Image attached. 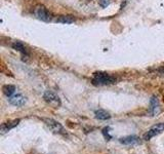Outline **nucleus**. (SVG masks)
<instances>
[{
	"instance_id": "1",
	"label": "nucleus",
	"mask_w": 164,
	"mask_h": 154,
	"mask_svg": "<svg viewBox=\"0 0 164 154\" xmlns=\"http://www.w3.org/2000/svg\"><path fill=\"white\" fill-rule=\"evenodd\" d=\"M91 81L95 85H109L116 81V79L106 72H95Z\"/></svg>"
},
{
	"instance_id": "2",
	"label": "nucleus",
	"mask_w": 164,
	"mask_h": 154,
	"mask_svg": "<svg viewBox=\"0 0 164 154\" xmlns=\"http://www.w3.org/2000/svg\"><path fill=\"white\" fill-rule=\"evenodd\" d=\"M34 13L37 17V19L43 22H50L51 21V13L48 12L47 8L43 5H38L35 7L34 9Z\"/></svg>"
},
{
	"instance_id": "3",
	"label": "nucleus",
	"mask_w": 164,
	"mask_h": 154,
	"mask_svg": "<svg viewBox=\"0 0 164 154\" xmlns=\"http://www.w3.org/2000/svg\"><path fill=\"white\" fill-rule=\"evenodd\" d=\"M43 99L46 103H48L49 105H51L53 107L57 108L61 105V101H59V98L53 93L51 90H46L43 95Z\"/></svg>"
},
{
	"instance_id": "4",
	"label": "nucleus",
	"mask_w": 164,
	"mask_h": 154,
	"mask_svg": "<svg viewBox=\"0 0 164 154\" xmlns=\"http://www.w3.org/2000/svg\"><path fill=\"white\" fill-rule=\"evenodd\" d=\"M164 131V123H157L155 124L154 126H152L150 130H149L146 134L144 135V140H150L155 136H158L159 134H161Z\"/></svg>"
},
{
	"instance_id": "5",
	"label": "nucleus",
	"mask_w": 164,
	"mask_h": 154,
	"mask_svg": "<svg viewBox=\"0 0 164 154\" xmlns=\"http://www.w3.org/2000/svg\"><path fill=\"white\" fill-rule=\"evenodd\" d=\"M43 120H44V122H45V124L47 126V127L49 128V130L53 131V133L61 134V133H63V131H64V128H63L62 124L59 122H58V121H55V120L51 119V118H45Z\"/></svg>"
},
{
	"instance_id": "6",
	"label": "nucleus",
	"mask_w": 164,
	"mask_h": 154,
	"mask_svg": "<svg viewBox=\"0 0 164 154\" xmlns=\"http://www.w3.org/2000/svg\"><path fill=\"white\" fill-rule=\"evenodd\" d=\"M8 101L12 105L17 106V107H21V106H23L26 103L27 99H26V97H24L23 95L17 94V95H13L12 97H9Z\"/></svg>"
},
{
	"instance_id": "7",
	"label": "nucleus",
	"mask_w": 164,
	"mask_h": 154,
	"mask_svg": "<svg viewBox=\"0 0 164 154\" xmlns=\"http://www.w3.org/2000/svg\"><path fill=\"white\" fill-rule=\"evenodd\" d=\"M119 142L124 145H133L140 143V139L136 137V136H127V137L119 139Z\"/></svg>"
},
{
	"instance_id": "8",
	"label": "nucleus",
	"mask_w": 164,
	"mask_h": 154,
	"mask_svg": "<svg viewBox=\"0 0 164 154\" xmlns=\"http://www.w3.org/2000/svg\"><path fill=\"white\" fill-rule=\"evenodd\" d=\"M18 122H20V119H16V120H13V121H9V122H6V123H3L1 126V134L4 135L5 133H7L8 131H10L12 128H13L14 126H17Z\"/></svg>"
},
{
	"instance_id": "9",
	"label": "nucleus",
	"mask_w": 164,
	"mask_h": 154,
	"mask_svg": "<svg viewBox=\"0 0 164 154\" xmlns=\"http://www.w3.org/2000/svg\"><path fill=\"white\" fill-rule=\"evenodd\" d=\"M150 110H151V113L152 115H157L158 113L160 112V106H159V102L157 100V98L153 97L151 99V102H150Z\"/></svg>"
},
{
	"instance_id": "10",
	"label": "nucleus",
	"mask_w": 164,
	"mask_h": 154,
	"mask_svg": "<svg viewBox=\"0 0 164 154\" xmlns=\"http://www.w3.org/2000/svg\"><path fill=\"white\" fill-rule=\"evenodd\" d=\"M95 117L100 120H107V119H110L111 118V115L109 112L105 111V110L103 109H99L95 111Z\"/></svg>"
},
{
	"instance_id": "11",
	"label": "nucleus",
	"mask_w": 164,
	"mask_h": 154,
	"mask_svg": "<svg viewBox=\"0 0 164 154\" xmlns=\"http://www.w3.org/2000/svg\"><path fill=\"white\" fill-rule=\"evenodd\" d=\"M2 91L6 97H12L16 91V86L12 85V84H6V85L2 86Z\"/></svg>"
},
{
	"instance_id": "12",
	"label": "nucleus",
	"mask_w": 164,
	"mask_h": 154,
	"mask_svg": "<svg viewBox=\"0 0 164 154\" xmlns=\"http://www.w3.org/2000/svg\"><path fill=\"white\" fill-rule=\"evenodd\" d=\"M57 22L62 24H72L75 22V18L73 16H61L57 20Z\"/></svg>"
},
{
	"instance_id": "13",
	"label": "nucleus",
	"mask_w": 164,
	"mask_h": 154,
	"mask_svg": "<svg viewBox=\"0 0 164 154\" xmlns=\"http://www.w3.org/2000/svg\"><path fill=\"white\" fill-rule=\"evenodd\" d=\"M13 49H16V50H18V51H20V53H22V54H28L27 49H26L25 45H24L22 42H20V41L13 42Z\"/></svg>"
},
{
	"instance_id": "14",
	"label": "nucleus",
	"mask_w": 164,
	"mask_h": 154,
	"mask_svg": "<svg viewBox=\"0 0 164 154\" xmlns=\"http://www.w3.org/2000/svg\"><path fill=\"white\" fill-rule=\"evenodd\" d=\"M98 2H99V4L103 7V8H106L107 6L110 5L111 0H98Z\"/></svg>"
},
{
	"instance_id": "15",
	"label": "nucleus",
	"mask_w": 164,
	"mask_h": 154,
	"mask_svg": "<svg viewBox=\"0 0 164 154\" xmlns=\"http://www.w3.org/2000/svg\"><path fill=\"white\" fill-rule=\"evenodd\" d=\"M109 130H110L109 127H106V128H104V130H103V133H104V135H105V137L108 139V140H109V139H111V136L109 135V131H108Z\"/></svg>"
}]
</instances>
